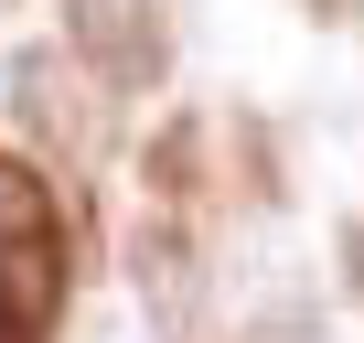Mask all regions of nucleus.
Returning a JSON list of instances; mask_svg holds the SVG:
<instances>
[{
  "label": "nucleus",
  "instance_id": "f03ea898",
  "mask_svg": "<svg viewBox=\"0 0 364 343\" xmlns=\"http://www.w3.org/2000/svg\"><path fill=\"white\" fill-rule=\"evenodd\" d=\"M54 300H65L54 236H11V247H0V332H11V343H33V332L54 322Z\"/></svg>",
  "mask_w": 364,
  "mask_h": 343
},
{
  "label": "nucleus",
  "instance_id": "20e7f679",
  "mask_svg": "<svg viewBox=\"0 0 364 343\" xmlns=\"http://www.w3.org/2000/svg\"><path fill=\"white\" fill-rule=\"evenodd\" d=\"M11 236H54V194L33 183V172L0 161V247H11Z\"/></svg>",
  "mask_w": 364,
  "mask_h": 343
},
{
  "label": "nucleus",
  "instance_id": "7ed1b4c3",
  "mask_svg": "<svg viewBox=\"0 0 364 343\" xmlns=\"http://www.w3.org/2000/svg\"><path fill=\"white\" fill-rule=\"evenodd\" d=\"M129 268H139V300H150L161 322H182V300H193V268H182V236H171V226H139Z\"/></svg>",
  "mask_w": 364,
  "mask_h": 343
},
{
  "label": "nucleus",
  "instance_id": "39448f33",
  "mask_svg": "<svg viewBox=\"0 0 364 343\" xmlns=\"http://www.w3.org/2000/svg\"><path fill=\"white\" fill-rule=\"evenodd\" d=\"M343 279H353V300H364V226H343Z\"/></svg>",
  "mask_w": 364,
  "mask_h": 343
},
{
  "label": "nucleus",
  "instance_id": "f257e3e1",
  "mask_svg": "<svg viewBox=\"0 0 364 343\" xmlns=\"http://www.w3.org/2000/svg\"><path fill=\"white\" fill-rule=\"evenodd\" d=\"M65 22H75V43L107 65V86H150L161 75V22H150V0H65Z\"/></svg>",
  "mask_w": 364,
  "mask_h": 343
}]
</instances>
